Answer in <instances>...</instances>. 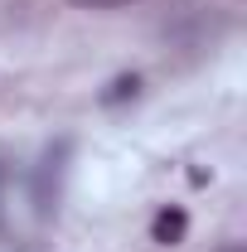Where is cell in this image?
I'll use <instances>...</instances> for the list:
<instances>
[{"label": "cell", "mask_w": 247, "mask_h": 252, "mask_svg": "<svg viewBox=\"0 0 247 252\" xmlns=\"http://www.w3.org/2000/svg\"><path fill=\"white\" fill-rule=\"evenodd\" d=\"M68 156H73V141H59V146L44 151L39 180H34V209H39V219H49L59 209V185H63V175H68Z\"/></svg>", "instance_id": "6da1fadb"}, {"label": "cell", "mask_w": 247, "mask_h": 252, "mask_svg": "<svg viewBox=\"0 0 247 252\" xmlns=\"http://www.w3.org/2000/svg\"><path fill=\"white\" fill-rule=\"evenodd\" d=\"M185 228H189L185 209H160L151 233H155V243H165V248H170V243H180V238H185Z\"/></svg>", "instance_id": "7a4b0ae2"}, {"label": "cell", "mask_w": 247, "mask_h": 252, "mask_svg": "<svg viewBox=\"0 0 247 252\" xmlns=\"http://www.w3.org/2000/svg\"><path fill=\"white\" fill-rule=\"evenodd\" d=\"M136 93H141V78H136V73H122V78H112V83H107L102 102H107V107H117V102H126V97H136Z\"/></svg>", "instance_id": "3957f363"}, {"label": "cell", "mask_w": 247, "mask_h": 252, "mask_svg": "<svg viewBox=\"0 0 247 252\" xmlns=\"http://www.w3.org/2000/svg\"><path fill=\"white\" fill-rule=\"evenodd\" d=\"M78 10H112V5H126V0H73Z\"/></svg>", "instance_id": "277c9868"}, {"label": "cell", "mask_w": 247, "mask_h": 252, "mask_svg": "<svg viewBox=\"0 0 247 252\" xmlns=\"http://www.w3.org/2000/svg\"><path fill=\"white\" fill-rule=\"evenodd\" d=\"M223 252H243V248H223Z\"/></svg>", "instance_id": "5b68a950"}]
</instances>
